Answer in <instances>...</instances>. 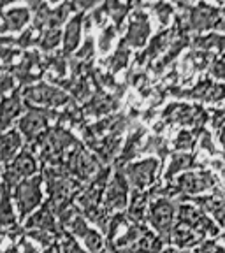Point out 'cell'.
<instances>
[{
	"mask_svg": "<svg viewBox=\"0 0 225 253\" xmlns=\"http://www.w3.org/2000/svg\"><path fill=\"white\" fill-rule=\"evenodd\" d=\"M23 100L27 106H30V109L49 111L53 107L65 106L69 102V93L63 88L39 83L23 88Z\"/></svg>",
	"mask_w": 225,
	"mask_h": 253,
	"instance_id": "cell-1",
	"label": "cell"
},
{
	"mask_svg": "<svg viewBox=\"0 0 225 253\" xmlns=\"http://www.w3.org/2000/svg\"><path fill=\"white\" fill-rule=\"evenodd\" d=\"M43 174L41 176H34L30 179H23L18 186H14L12 190V195L16 199V206H18V211H20L21 218H27L28 213L36 210L37 206L43 201Z\"/></svg>",
	"mask_w": 225,
	"mask_h": 253,
	"instance_id": "cell-2",
	"label": "cell"
},
{
	"mask_svg": "<svg viewBox=\"0 0 225 253\" xmlns=\"http://www.w3.org/2000/svg\"><path fill=\"white\" fill-rule=\"evenodd\" d=\"M174 216H178V211L174 208V204L166 197H158L157 201L151 204L150 208V223L164 241L171 239V234H173V221Z\"/></svg>",
	"mask_w": 225,
	"mask_h": 253,
	"instance_id": "cell-3",
	"label": "cell"
},
{
	"mask_svg": "<svg viewBox=\"0 0 225 253\" xmlns=\"http://www.w3.org/2000/svg\"><path fill=\"white\" fill-rule=\"evenodd\" d=\"M60 115L53 113V111H44V109H28L18 122L20 132L28 139L30 142H36L44 132H47V123L49 120H58Z\"/></svg>",
	"mask_w": 225,
	"mask_h": 253,
	"instance_id": "cell-4",
	"label": "cell"
},
{
	"mask_svg": "<svg viewBox=\"0 0 225 253\" xmlns=\"http://www.w3.org/2000/svg\"><path fill=\"white\" fill-rule=\"evenodd\" d=\"M127 195H129V179L122 169H116L113 181L107 185L104 194V208L107 211H122L127 208Z\"/></svg>",
	"mask_w": 225,
	"mask_h": 253,
	"instance_id": "cell-5",
	"label": "cell"
},
{
	"mask_svg": "<svg viewBox=\"0 0 225 253\" xmlns=\"http://www.w3.org/2000/svg\"><path fill=\"white\" fill-rule=\"evenodd\" d=\"M157 167L158 164L155 158H146V160L131 164V166L127 167L125 176L129 179V183L134 186V192H142V190L148 188L153 183Z\"/></svg>",
	"mask_w": 225,
	"mask_h": 253,
	"instance_id": "cell-6",
	"label": "cell"
},
{
	"mask_svg": "<svg viewBox=\"0 0 225 253\" xmlns=\"http://www.w3.org/2000/svg\"><path fill=\"white\" fill-rule=\"evenodd\" d=\"M180 192L186 195H194L204 190H210L215 186V176L210 170H201V172H186L181 174L176 181Z\"/></svg>",
	"mask_w": 225,
	"mask_h": 253,
	"instance_id": "cell-7",
	"label": "cell"
},
{
	"mask_svg": "<svg viewBox=\"0 0 225 253\" xmlns=\"http://www.w3.org/2000/svg\"><path fill=\"white\" fill-rule=\"evenodd\" d=\"M150 34H151V28H150V21H148V16L144 12H134L131 16L129 28H127L125 39L123 41L131 47H142L146 44Z\"/></svg>",
	"mask_w": 225,
	"mask_h": 253,
	"instance_id": "cell-8",
	"label": "cell"
},
{
	"mask_svg": "<svg viewBox=\"0 0 225 253\" xmlns=\"http://www.w3.org/2000/svg\"><path fill=\"white\" fill-rule=\"evenodd\" d=\"M30 9L28 7H11L0 16V34L5 36L9 32H21L25 25L30 21Z\"/></svg>",
	"mask_w": 225,
	"mask_h": 253,
	"instance_id": "cell-9",
	"label": "cell"
},
{
	"mask_svg": "<svg viewBox=\"0 0 225 253\" xmlns=\"http://www.w3.org/2000/svg\"><path fill=\"white\" fill-rule=\"evenodd\" d=\"M25 227H27L28 230H44V232H51V234H58V230H60L58 227H56L55 213H53L51 208L47 206V202L36 214H32L30 218H27Z\"/></svg>",
	"mask_w": 225,
	"mask_h": 253,
	"instance_id": "cell-10",
	"label": "cell"
},
{
	"mask_svg": "<svg viewBox=\"0 0 225 253\" xmlns=\"http://www.w3.org/2000/svg\"><path fill=\"white\" fill-rule=\"evenodd\" d=\"M85 20V12L83 14L74 16L71 21L67 23L65 30H63V55L71 56L72 51H76V47L79 46V41H81V23Z\"/></svg>",
	"mask_w": 225,
	"mask_h": 253,
	"instance_id": "cell-11",
	"label": "cell"
},
{
	"mask_svg": "<svg viewBox=\"0 0 225 253\" xmlns=\"http://www.w3.org/2000/svg\"><path fill=\"white\" fill-rule=\"evenodd\" d=\"M202 234L199 230L192 229L188 225H183V223H178V225L173 229V234H171V239L174 241V245H178L180 248H190V246H195L202 241Z\"/></svg>",
	"mask_w": 225,
	"mask_h": 253,
	"instance_id": "cell-12",
	"label": "cell"
},
{
	"mask_svg": "<svg viewBox=\"0 0 225 253\" xmlns=\"http://www.w3.org/2000/svg\"><path fill=\"white\" fill-rule=\"evenodd\" d=\"M21 97L18 91L11 95V97H4L2 100V128L7 132L9 125L14 122V118L21 113L23 109V104H21Z\"/></svg>",
	"mask_w": 225,
	"mask_h": 253,
	"instance_id": "cell-13",
	"label": "cell"
},
{
	"mask_svg": "<svg viewBox=\"0 0 225 253\" xmlns=\"http://www.w3.org/2000/svg\"><path fill=\"white\" fill-rule=\"evenodd\" d=\"M21 144V134L16 130H7L2 135V162L7 166L9 162H12L16 157H18V151H20Z\"/></svg>",
	"mask_w": 225,
	"mask_h": 253,
	"instance_id": "cell-14",
	"label": "cell"
},
{
	"mask_svg": "<svg viewBox=\"0 0 225 253\" xmlns=\"http://www.w3.org/2000/svg\"><path fill=\"white\" fill-rule=\"evenodd\" d=\"M148 197L150 194H144V192H134V197L129 206V220L134 221L135 225H141L144 221V213H146L148 208Z\"/></svg>",
	"mask_w": 225,
	"mask_h": 253,
	"instance_id": "cell-15",
	"label": "cell"
},
{
	"mask_svg": "<svg viewBox=\"0 0 225 253\" xmlns=\"http://www.w3.org/2000/svg\"><path fill=\"white\" fill-rule=\"evenodd\" d=\"M164 246V239L162 237L153 236L151 232L144 230V234L141 236V239L137 241V245L134 246L132 252L134 253H160Z\"/></svg>",
	"mask_w": 225,
	"mask_h": 253,
	"instance_id": "cell-16",
	"label": "cell"
},
{
	"mask_svg": "<svg viewBox=\"0 0 225 253\" xmlns=\"http://www.w3.org/2000/svg\"><path fill=\"white\" fill-rule=\"evenodd\" d=\"M129 47L131 46H129L125 41H122V44L118 46V49H116L115 55L106 60L107 69H109V74H115V72L122 71L123 67H127V63H129V55H131Z\"/></svg>",
	"mask_w": 225,
	"mask_h": 253,
	"instance_id": "cell-17",
	"label": "cell"
},
{
	"mask_svg": "<svg viewBox=\"0 0 225 253\" xmlns=\"http://www.w3.org/2000/svg\"><path fill=\"white\" fill-rule=\"evenodd\" d=\"M60 42H63V32L60 30V28H51V30L43 32L39 47L43 49V51L49 53V51H53Z\"/></svg>",
	"mask_w": 225,
	"mask_h": 253,
	"instance_id": "cell-18",
	"label": "cell"
},
{
	"mask_svg": "<svg viewBox=\"0 0 225 253\" xmlns=\"http://www.w3.org/2000/svg\"><path fill=\"white\" fill-rule=\"evenodd\" d=\"M192 164H194V157L192 155H173V158H171V164L169 167H167V172H166V178L171 179L176 172H180V170L183 169H190L192 167Z\"/></svg>",
	"mask_w": 225,
	"mask_h": 253,
	"instance_id": "cell-19",
	"label": "cell"
},
{
	"mask_svg": "<svg viewBox=\"0 0 225 253\" xmlns=\"http://www.w3.org/2000/svg\"><path fill=\"white\" fill-rule=\"evenodd\" d=\"M85 246H87L88 253H104V239L97 230L88 229L87 232L81 236Z\"/></svg>",
	"mask_w": 225,
	"mask_h": 253,
	"instance_id": "cell-20",
	"label": "cell"
},
{
	"mask_svg": "<svg viewBox=\"0 0 225 253\" xmlns=\"http://www.w3.org/2000/svg\"><path fill=\"white\" fill-rule=\"evenodd\" d=\"M195 135H192L190 132L183 130L178 134V137H176V141H174V148L180 151H186V150H192V148L195 146Z\"/></svg>",
	"mask_w": 225,
	"mask_h": 253,
	"instance_id": "cell-21",
	"label": "cell"
},
{
	"mask_svg": "<svg viewBox=\"0 0 225 253\" xmlns=\"http://www.w3.org/2000/svg\"><path fill=\"white\" fill-rule=\"evenodd\" d=\"M115 36H116V30L115 27H106L102 30L99 37V51L100 53H107L113 46V41H115Z\"/></svg>",
	"mask_w": 225,
	"mask_h": 253,
	"instance_id": "cell-22",
	"label": "cell"
},
{
	"mask_svg": "<svg viewBox=\"0 0 225 253\" xmlns=\"http://www.w3.org/2000/svg\"><path fill=\"white\" fill-rule=\"evenodd\" d=\"M95 53V46H93V41L91 39H87V42H85V46L79 49L78 53L74 55L76 60H79V62H83V63H88L91 60V56H93Z\"/></svg>",
	"mask_w": 225,
	"mask_h": 253,
	"instance_id": "cell-23",
	"label": "cell"
},
{
	"mask_svg": "<svg viewBox=\"0 0 225 253\" xmlns=\"http://www.w3.org/2000/svg\"><path fill=\"white\" fill-rule=\"evenodd\" d=\"M153 9H155V12H157L160 23H162L164 27H166V25H169L171 14H173V7H171L169 4H164V2H160V4H155Z\"/></svg>",
	"mask_w": 225,
	"mask_h": 253,
	"instance_id": "cell-24",
	"label": "cell"
},
{
	"mask_svg": "<svg viewBox=\"0 0 225 253\" xmlns=\"http://www.w3.org/2000/svg\"><path fill=\"white\" fill-rule=\"evenodd\" d=\"M222 99H225V83L213 84L208 97H206V102H220Z\"/></svg>",
	"mask_w": 225,
	"mask_h": 253,
	"instance_id": "cell-25",
	"label": "cell"
},
{
	"mask_svg": "<svg viewBox=\"0 0 225 253\" xmlns=\"http://www.w3.org/2000/svg\"><path fill=\"white\" fill-rule=\"evenodd\" d=\"M210 72L213 78L217 79H225V55L222 58H217L213 63H211Z\"/></svg>",
	"mask_w": 225,
	"mask_h": 253,
	"instance_id": "cell-26",
	"label": "cell"
},
{
	"mask_svg": "<svg viewBox=\"0 0 225 253\" xmlns=\"http://www.w3.org/2000/svg\"><path fill=\"white\" fill-rule=\"evenodd\" d=\"M5 253H37V250L27 241V239H21L16 246H12V252H5Z\"/></svg>",
	"mask_w": 225,
	"mask_h": 253,
	"instance_id": "cell-27",
	"label": "cell"
},
{
	"mask_svg": "<svg viewBox=\"0 0 225 253\" xmlns=\"http://www.w3.org/2000/svg\"><path fill=\"white\" fill-rule=\"evenodd\" d=\"M197 253H225V250L220 248V246L213 241H204L201 246H199Z\"/></svg>",
	"mask_w": 225,
	"mask_h": 253,
	"instance_id": "cell-28",
	"label": "cell"
},
{
	"mask_svg": "<svg viewBox=\"0 0 225 253\" xmlns=\"http://www.w3.org/2000/svg\"><path fill=\"white\" fill-rule=\"evenodd\" d=\"M199 139H201V146H202V148H206V150L210 151V153H213V151H215V146H213V142H211V139H210V134H208V132L204 130V132H202V135H201Z\"/></svg>",
	"mask_w": 225,
	"mask_h": 253,
	"instance_id": "cell-29",
	"label": "cell"
},
{
	"mask_svg": "<svg viewBox=\"0 0 225 253\" xmlns=\"http://www.w3.org/2000/svg\"><path fill=\"white\" fill-rule=\"evenodd\" d=\"M218 49H220V51H225V36H220V41H218Z\"/></svg>",
	"mask_w": 225,
	"mask_h": 253,
	"instance_id": "cell-30",
	"label": "cell"
},
{
	"mask_svg": "<svg viewBox=\"0 0 225 253\" xmlns=\"http://www.w3.org/2000/svg\"><path fill=\"white\" fill-rule=\"evenodd\" d=\"M160 253H176L174 250H164V252H160Z\"/></svg>",
	"mask_w": 225,
	"mask_h": 253,
	"instance_id": "cell-31",
	"label": "cell"
}]
</instances>
